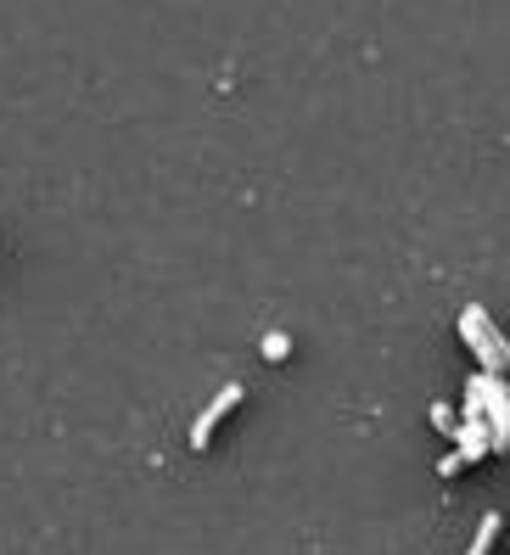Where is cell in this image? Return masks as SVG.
<instances>
[{
    "label": "cell",
    "instance_id": "8992f818",
    "mask_svg": "<svg viewBox=\"0 0 510 555\" xmlns=\"http://www.w3.org/2000/svg\"><path fill=\"white\" fill-rule=\"evenodd\" d=\"M432 427H438V432H449V438L460 432V427H454V410H449V404H432Z\"/></svg>",
    "mask_w": 510,
    "mask_h": 555
},
{
    "label": "cell",
    "instance_id": "3957f363",
    "mask_svg": "<svg viewBox=\"0 0 510 555\" xmlns=\"http://www.w3.org/2000/svg\"><path fill=\"white\" fill-rule=\"evenodd\" d=\"M241 404V387L230 382V387H219V399L208 404V410L197 415V421H191V449H208V438H213V427H219V421H225L230 410H236Z\"/></svg>",
    "mask_w": 510,
    "mask_h": 555
},
{
    "label": "cell",
    "instance_id": "7a4b0ae2",
    "mask_svg": "<svg viewBox=\"0 0 510 555\" xmlns=\"http://www.w3.org/2000/svg\"><path fill=\"white\" fill-rule=\"evenodd\" d=\"M471 382H477V393H482V415L494 421V455H505L510 449V387H505V376H499V370H482Z\"/></svg>",
    "mask_w": 510,
    "mask_h": 555
},
{
    "label": "cell",
    "instance_id": "6da1fadb",
    "mask_svg": "<svg viewBox=\"0 0 510 555\" xmlns=\"http://www.w3.org/2000/svg\"><path fill=\"white\" fill-rule=\"evenodd\" d=\"M460 342L477 354L482 370H499V376H510V342H505V331H499L494 320L477 309V303H471V309H460Z\"/></svg>",
    "mask_w": 510,
    "mask_h": 555
},
{
    "label": "cell",
    "instance_id": "277c9868",
    "mask_svg": "<svg viewBox=\"0 0 510 555\" xmlns=\"http://www.w3.org/2000/svg\"><path fill=\"white\" fill-rule=\"evenodd\" d=\"M499 527H505V522H499V516H482V527H477V539H471V550H466V555H488V550H494Z\"/></svg>",
    "mask_w": 510,
    "mask_h": 555
},
{
    "label": "cell",
    "instance_id": "5b68a950",
    "mask_svg": "<svg viewBox=\"0 0 510 555\" xmlns=\"http://www.w3.org/2000/svg\"><path fill=\"white\" fill-rule=\"evenodd\" d=\"M286 354H292V337H286V331H270V337H264V359H270V365H281Z\"/></svg>",
    "mask_w": 510,
    "mask_h": 555
},
{
    "label": "cell",
    "instance_id": "52a82bcc",
    "mask_svg": "<svg viewBox=\"0 0 510 555\" xmlns=\"http://www.w3.org/2000/svg\"><path fill=\"white\" fill-rule=\"evenodd\" d=\"M460 466H466V460H460V449H454V455H443V460H438V471H443V477H454V471H460Z\"/></svg>",
    "mask_w": 510,
    "mask_h": 555
}]
</instances>
